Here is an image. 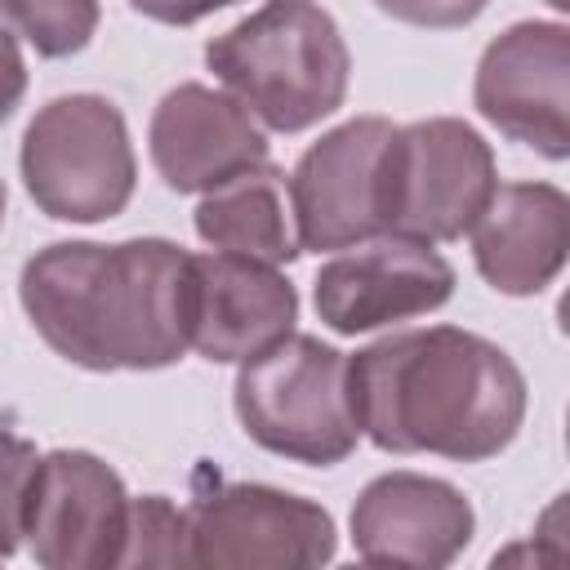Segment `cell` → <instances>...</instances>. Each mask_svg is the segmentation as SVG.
<instances>
[{"mask_svg": "<svg viewBox=\"0 0 570 570\" xmlns=\"http://www.w3.org/2000/svg\"><path fill=\"white\" fill-rule=\"evenodd\" d=\"M18 298L49 352L94 374L165 370L191 352V254L165 236L53 240L22 263Z\"/></svg>", "mask_w": 570, "mask_h": 570, "instance_id": "cell-1", "label": "cell"}, {"mask_svg": "<svg viewBox=\"0 0 570 570\" xmlns=\"http://www.w3.org/2000/svg\"><path fill=\"white\" fill-rule=\"evenodd\" d=\"M347 383L356 428L383 454L485 463L517 441L530 410L521 365L463 325L387 334L347 356Z\"/></svg>", "mask_w": 570, "mask_h": 570, "instance_id": "cell-2", "label": "cell"}, {"mask_svg": "<svg viewBox=\"0 0 570 570\" xmlns=\"http://www.w3.org/2000/svg\"><path fill=\"white\" fill-rule=\"evenodd\" d=\"M205 67L258 125L298 134L343 107L352 53L316 0H263L205 45Z\"/></svg>", "mask_w": 570, "mask_h": 570, "instance_id": "cell-3", "label": "cell"}, {"mask_svg": "<svg viewBox=\"0 0 570 570\" xmlns=\"http://www.w3.org/2000/svg\"><path fill=\"white\" fill-rule=\"evenodd\" d=\"M232 405L245 436L289 463L334 468L361 441L347 352L316 334L289 330L258 356L240 361Z\"/></svg>", "mask_w": 570, "mask_h": 570, "instance_id": "cell-4", "label": "cell"}, {"mask_svg": "<svg viewBox=\"0 0 570 570\" xmlns=\"http://www.w3.org/2000/svg\"><path fill=\"white\" fill-rule=\"evenodd\" d=\"M22 187L58 223H107L125 214L138 183V156L120 107L102 94L49 98L18 151Z\"/></svg>", "mask_w": 570, "mask_h": 570, "instance_id": "cell-5", "label": "cell"}, {"mask_svg": "<svg viewBox=\"0 0 570 570\" xmlns=\"http://www.w3.org/2000/svg\"><path fill=\"white\" fill-rule=\"evenodd\" d=\"M499 187L490 142L459 116L396 125L383 160V236L463 240Z\"/></svg>", "mask_w": 570, "mask_h": 570, "instance_id": "cell-6", "label": "cell"}, {"mask_svg": "<svg viewBox=\"0 0 570 570\" xmlns=\"http://www.w3.org/2000/svg\"><path fill=\"white\" fill-rule=\"evenodd\" d=\"M338 552L334 517L289 490L227 481L187 508L191 566L218 570H307Z\"/></svg>", "mask_w": 570, "mask_h": 570, "instance_id": "cell-7", "label": "cell"}, {"mask_svg": "<svg viewBox=\"0 0 570 570\" xmlns=\"http://www.w3.org/2000/svg\"><path fill=\"white\" fill-rule=\"evenodd\" d=\"M396 125L387 116H356L321 134L289 169V205L298 245L338 254L383 236V160Z\"/></svg>", "mask_w": 570, "mask_h": 570, "instance_id": "cell-8", "label": "cell"}, {"mask_svg": "<svg viewBox=\"0 0 570 570\" xmlns=\"http://www.w3.org/2000/svg\"><path fill=\"white\" fill-rule=\"evenodd\" d=\"M476 111L512 142L543 160L570 156V27L512 22L499 31L472 76Z\"/></svg>", "mask_w": 570, "mask_h": 570, "instance_id": "cell-9", "label": "cell"}, {"mask_svg": "<svg viewBox=\"0 0 570 570\" xmlns=\"http://www.w3.org/2000/svg\"><path fill=\"white\" fill-rule=\"evenodd\" d=\"M129 503L120 472L89 450L40 454L22 543L45 570H107L120 566Z\"/></svg>", "mask_w": 570, "mask_h": 570, "instance_id": "cell-10", "label": "cell"}, {"mask_svg": "<svg viewBox=\"0 0 570 570\" xmlns=\"http://www.w3.org/2000/svg\"><path fill=\"white\" fill-rule=\"evenodd\" d=\"M454 294L450 258L410 236H374L338 249L312 281V307L334 334H370L445 307Z\"/></svg>", "mask_w": 570, "mask_h": 570, "instance_id": "cell-11", "label": "cell"}, {"mask_svg": "<svg viewBox=\"0 0 570 570\" xmlns=\"http://www.w3.org/2000/svg\"><path fill=\"white\" fill-rule=\"evenodd\" d=\"M147 151L169 191L200 196L249 165L267 160V134L227 89L187 80L174 85L147 125Z\"/></svg>", "mask_w": 570, "mask_h": 570, "instance_id": "cell-12", "label": "cell"}, {"mask_svg": "<svg viewBox=\"0 0 570 570\" xmlns=\"http://www.w3.org/2000/svg\"><path fill=\"white\" fill-rule=\"evenodd\" d=\"M476 534L468 494L428 472H383L352 503V548L374 566H450Z\"/></svg>", "mask_w": 570, "mask_h": 570, "instance_id": "cell-13", "label": "cell"}, {"mask_svg": "<svg viewBox=\"0 0 570 570\" xmlns=\"http://www.w3.org/2000/svg\"><path fill=\"white\" fill-rule=\"evenodd\" d=\"M298 321V289L281 267L236 254H191V352L240 365L285 338Z\"/></svg>", "mask_w": 570, "mask_h": 570, "instance_id": "cell-14", "label": "cell"}, {"mask_svg": "<svg viewBox=\"0 0 570 570\" xmlns=\"http://www.w3.org/2000/svg\"><path fill=\"white\" fill-rule=\"evenodd\" d=\"M472 263L508 298L543 294L570 249V200L552 183H499L468 227Z\"/></svg>", "mask_w": 570, "mask_h": 570, "instance_id": "cell-15", "label": "cell"}, {"mask_svg": "<svg viewBox=\"0 0 570 570\" xmlns=\"http://www.w3.org/2000/svg\"><path fill=\"white\" fill-rule=\"evenodd\" d=\"M191 223L196 236L218 254L254 258L267 267H285L303 254L289 205V174L276 169L272 160L249 165L236 178L200 191Z\"/></svg>", "mask_w": 570, "mask_h": 570, "instance_id": "cell-16", "label": "cell"}, {"mask_svg": "<svg viewBox=\"0 0 570 570\" xmlns=\"http://www.w3.org/2000/svg\"><path fill=\"white\" fill-rule=\"evenodd\" d=\"M0 22L40 58H71L98 36V0H0Z\"/></svg>", "mask_w": 570, "mask_h": 570, "instance_id": "cell-17", "label": "cell"}, {"mask_svg": "<svg viewBox=\"0 0 570 570\" xmlns=\"http://www.w3.org/2000/svg\"><path fill=\"white\" fill-rule=\"evenodd\" d=\"M120 566H191V557H187V512L174 508L165 494L134 499Z\"/></svg>", "mask_w": 570, "mask_h": 570, "instance_id": "cell-18", "label": "cell"}, {"mask_svg": "<svg viewBox=\"0 0 570 570\" xmlns=\"http://www.w3.org/2000/svg\"><path fill=\"white\" fill-rule=\"evenodd\" d=\"M36 468H40L36 445L0 423V557H13L22 548V525H27Z\"/></svg>", "mask_w": 570, "mask_h": 570, "instance_id": "cell-19", "label": "cell"}, {"mask_svg": "<svg viewBox=\"0 0 570 570\" xmlns=\"http://www.w3.org/2000/svg\"><path fill=\"white\" fill-rule=\"evenodd\" d=\"M374 4L396 22L428 27V31H450V27L476 22L490 0H374Z\"/></svg>", "mask_w": 570, "mask_h": 570, "instance_id": "cell-20", "label": "cell"}, {"mask_svg": "<svg viewBox=\"0 0 570 570\" xmlns=\"http://www.w3.org/2000/svg\"><path fill=\"white\" fill-rule=\"evenodd\" d=\"M22 94H27V58H22L18 36L0 22V125L18 111Z\"/></svg>", "mask_w": 570, "mask_h": 570, "instance_id": "cell-21", "label": "cell"}, {"mask_svg": "<svg viewBox=\"0 0 570 570\" xmlns=\"http://www.w3.org/2000/svg\"><path fill=\"white\" fill-rule=\"evenodd\" d=\"M236 0H129L134 13L151 18V22H165V27H191L200 18H209L214 9H227Z\"/></svg>", "mask_w": 570, "mask_h": 570, "instance_id": "cell-22", "label": "cell"}, {"mask_svg": "<svg viewBox=\"0 0 570 570\" xmlns=\"http://www.w3.org/2000/svg\"><path fill=\"white\" fill-rule=\"evenodd\" d=\"M548 4H552V9H557V13H561V9H566V4H570V0H548Z\"/></svg>", "mask_w": 570, "mask_h": 570, "instance_id": "cell-23", "label": "cell"}, {"mask_svg": "<svg viewBox=\"0 0 570 570\" xmlns=\"http://www.w3.org/2000/svg\"><path fill=\"white\" fill-rule=\"evenodd\" d=\"M0 223H4V183H0Z\"/></svg>", "mask_w": 570, "mask_h": 570, "instance_id": "cell-24", "label": "cell"}]
</instances>
